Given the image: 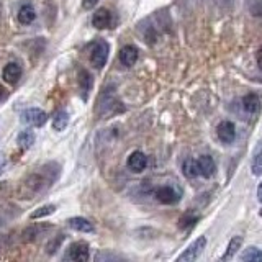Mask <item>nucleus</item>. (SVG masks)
I'll use <instances>...</instances> for the list:
<instances>
[{"label": "nucleus", "mask_w": 262, "mask_h": 262, "mask_svg": "<svg viewBox=\"0 0 262 262\" xmlns=\"http://www.w3.org/2000/svg\"><path fill=\"white\" fill-rule=\"evenodd\" d=\"M198 221V217H184L179 221V226L182 228V229H187V228H192L194 224Z\"/></svg>", "instance_id": "obj_25"}, {"label": "nucleus", "mask_w": 262, "mask_h": 262, "mask_svg": "<svg viewBox=\"0 0 262 262\" xmlns=\"http://www.w3.org/2000/svg\"><path fill=\"white\" fill-rule=\"evenodd\" d=\"M109 53H110L109 43H107V41H98V43L93 46V49L90 53V63L93 67H97V69L104 67L107 64V59H109Z\"/></svg>", "instance_id": "obj_3"}, {"label": "nucleus", "mask_w": 262, "mask_h": 262, "mask_svg": "<svg viewBox=\"0 0 262 262\" xmlns=\"http://www.w3.org/2000/svg\"><path fill=\"white\" fill-rule=\"evenodd\" d=\"M3 95H5V88L0 86V100H2V98H3Z\"/></svg>", "instance_id": "obj_29"}, {"label": "nucleus", "mask_w": 262, "mask_h": 262, "mask_svg": "<svg viewBox=\"0 0 262 262\" xmlns=\"http://www.w3.org/2000/svg\"><path fill=\"white\" fill-rule=\"evenodd\" d=\"M257 61H259V66H261V69H262V49L259 51V54H257Z\"/></svg>", "instance_id": "obj_28"}, {"label": "nucleus", "mask_w": 262, "mask_h": 262, "mask_svg": "<svg viewBox=\"0 0 262 262\" xmlns=\"http://www.w3.org/2000/svg\"><path fill=\"white\" fill-rule=\"evenodd\" d=\"M92 84H93L92 76L87 71H81V72H79V87H81L82 98H87L88 90L92 88Z\"/></svg>", "instance_id": "obj_18"}, {"label": "nucleus", "mask_w": 262, "mask_h": 262, "mask_svg": "<svg viewBox=\"0 0 262 262\" xmlns=\"http://www.w3.org/2000/svg\"><path fill=\"white\" fill-rule=\"evenodd\" d=\"M2 171H3V159L0 157V174H2Z\"/></svg>", "instance_id": "obj_30"}, {"label": "nucleus", "mask_w": 262, "mask_h": 262, "mask_svg": "<svg viewBox=\"0 0 262 262\" xmlns=\"http://www.w3.org/2000/svg\"><path fill=\"white\" fill-rule=\"evenodd\" d=\"M66 261H79V262H86L88 259V244L86 242H74V244L69 246L67 252L64 256Z\"/></svg>", "instance_id": "obj_5"}, {"label": "nucleus", "mask_w": 262, "mask_h": 262, "mask_svg": "<svg viewBox=\"0 0 262 262\" xmlns=\"http://www.w3.org/2000/svg\"><path fill=\"white\" fill-rule=\"evenodd\" d=\"M138 61V49L134 48V46H125V48H121L120 51V63L126 66V67H131V66H134V63Z\"/></svg>", "instance_id": "obj_12"}, {"label": "nucleus", "mask_w": 262, "mask_h": 262, "mask_svg": "<svg viewBox=\"0 0 262 262\" xmlns=\"http://www.w3.org/2000/svg\"><path fill=\"white\" fill-rule=\"evenodd\" d=\"M205 246H207V238L200 236L192 242V244L187 247V249L182 252V254L177 257V262H190V261H196L200 257V254L203 252Z\"/></svg>", "instance_id": "obj_2"}, {"label": "nucleus", "mask_w": 262, "mask_h": 262, "mask_svg": "<svg viewBox=\"0 0 262 262\" xmlns=\"http://www.w3.org/2000/svg\"><path fill=\"white\" fill-rule=\"evenodd\" d=\"M154 195H156V198L164 205H174L180 200V192L174 189L172 185L159 187V189H156V192H154Z\"/></svg>", "instance_id": "obj_4"}, {"label": "nucleus", "mask_w": 262, "mask_h": 262, "mask_svg": "<svg viewBox=\"0 0 262 262\" xmlns=\"http://www.w3.org/2000/svg\"><path fill=\"white\" fill-rule=\"evenodd\" d=\"M217 133H218L219 141L224 144H231L236 138V128L231 121H221L217 128Z\"/></svg>", "instance_id": "obj_8"}, {"label": "nucleus", "mask_w": 262, "mask_h": 262, "mask_svg": "<svg viewBox=\"0 0 262 262\" xmlns=\"http://www.w3.org/2000/svg\"><path fill=\"white\" fill-rule=\"evenodd\" d=\"M241 244H242V238L241 236L231 238V241H229V244L226 247V252L221 256V261H231L233 257L236 256L238 249H241Z\"/></svg>", "instance_id": "obj_16"}, {"label": "nucleus", "mask_w": 262, "mask_h": 262, "mask_svg": "<svg viewBox=\"0 0 262 262\" xmlns=\"http://www.w3.org/2000/svg\"><path fill=\"white\" fill-rule=\"evenodd\" d=\"M196 166H198V175L205 177V179H210V177L215 175V171H217V164H215L212 156H202L196 159Z\"/></svg>", "instance_id": "obj_9"}, {"label": "nucleus", "mask_w": 262, "mask_h": 262, "mask_svg": "<svg viewBox=\"0 0 262 262\" xmlns=\"http://www.w3.org/2000/svg\"><path fill=\"white\" fill-rule=\"evenodd\" d=\"M92 25L98 28V30H105V28H110L111 25V13L107 10V8H100L93 13L92 17Z\"/></svg>", "instance_id": "obj_11"}, {"label": "nucleus", "mask_w": 262, "mask_h": 262, "mask_svg": "<svg viewBox=\"0 0 262 262\" xmlns=\"http://www.w3.org/2000/svg\"><path fill=\"white\" fill-rule=\"evenodd\" d=\"M56 177L46 175L44 172H33V174L28 177L23 184V195L25 198H31L33 194H38V192H43L44 189H48Z\"/></svg>", "instance_id": "obj_1"}, {"label": "nucleus", "mask_w": 262, "mask_h": 262, "mask_svg": "<svg viewBox=\"0 0 262 262\" xmlns=\"http://www.w3.org/2000/svg\"><path fill=\"white\" fill-rule=\"evenodd\" d=\"M259 215H261V217H262V208H261V212H259Z\"/></svg>", "instance_id": "obj_31"}, {"label": "nucleus", "mask_w": 262, "mask_h": 262, "mask_svg": "<svg viewBox=\"0 0 262 262\" xmlns=\"http://www.w3.org/2000/svg\"><path fill=\"white\" fill-rule=\"evenodd\" d=\"M48 120V115L40 109H28L22 113V121L31 126H43Z\"/></svg>", "instance_id": "obj_6"}, {"label": "nucleus", "mask_w": 262, "mask_h": 262, "mask_svg": "<svg viewBox=\"0 0 262 262\" xmlns=\"http://www.w3.org/2000/svg\"><path fill=\"white\" fill-rule=\"evenodd\" d=\"M113 104H118L115 98V93L111 88H105L104 93H102L100 97H98V110H100V115L105 116L113 111Z\"/></svg>", "instance_id": "obj_7"}, {"label": "nucleus", "mask_w": 262, "mask_h": 262, "mask_svg": "<svg viewBox=\"0 0 262 262\" xmlns=\"http://www.w3.org/2000/svg\"><path fill=\"white\" fill-rule=\"evenodd\" d=\"M97 2H98V0H84L82 5H84V8H87V10H88V8H93V7H95Z\"/></svg>", "instance_id": "obj_26"}, {"label": "nucleus", "mask_w": 262, "mask_h": 262, "mask_svg": "<svg viewBox=\"0 0 262 262\" xmlns=\"http://www.w3.org/2000/svg\"><path fill=\"white\" fill-rule=\"evenodd\" d=\"M251 169H252V174L254 175H262V151L254 157Z\"/></svg>", "instance_id": "obj_24"}, {"label": "nucleus", "mask_w": 262, "mask_h": 262, "mask_svg": "<svg viewBox=\"0 0 262 262\" xmlns=\"http://www.w3.org/2000/svg\"><path fill=\"white\" fill-rule=\"evenodd\" d=\"M182 171H184L185 177H189V179H194V177L198 175V166H196L195 159H187L184 166H182Z\"/></svg>", "instance_id": "obj_21"}, {"label": "nucleus", "mask_w": 262, "mask_h": 262, "mask_svg": "<svg viewBox=\"0 0 262 262\" xmlns=\"http://www.w3.org/2000/svg\"><path fill=\"white\" fill-rule=\"evenodd\" d=\"M18 144H20L22 148H31V144L35 143V134H33V131L30 130H25V131H22L20 134H18Z\"/></svg>", "instance_id": "obj_22"}, {"label": "nucleus", "mask_w": 262, "mask_h": 262, "mask_svg": "<svg viewBox=\"0 0 262 262\" xmlns=\"http://www.w3.org/2000/svg\"><path fill=\"white\" fill-rule=\"evenodd\" d=\"M67 123H69V115H67V111H64V110H61L56 113L54 116V120H53V128L54 130H58V131H63L67 128Z\"/></svg>", "instance_id": "obj_20"}, {"label": "nucleus", "mask_w": 262, "mask_h": 262, "mask_svg": "<svg viewBox=\"0 0 262 262\" xmlns=\"http://www.w3.org/2000/svg\"><path fill=\"white\" fill-rule=\"evenodd\" d=\"M35 18H36L35 8H33L30 3H25V5L20 7V10H18V22H20L22 25H30V23L35 22Z\"/></svg>", "instance_id": "obj_15"}, {"label": "nucleus", "mask_w": 262, "mask_h": 262, "mask_svg": "<svg viewBox=\"0 0 262 262\" xmlns=\"http://www.w3.org/2000/svg\"><path fill=\"white\" fill-rule=\"evenodd\" d=\"M257 200L262 203V182L259 184V187H257Z\"/></svg>", "instance_id": "obj_27"}, {"label": "nucleus", "mask_w": 262, "mask_h": 262, "mask_svg": "<svg viewBox=\"0 0 262 262\" xmlns=\"http://www.w3.org/2000/svg\"><path fill=\"white\" fill-rule=\"evenodd\" d=\"M241 261H244V262H261L262 261V249H259V247H256V246H251V247H247V249L242 252L241 257H240Z\"/></svg>", "instance_id": "obj_19"}, {"label": "nucleus", "mask_w": 262, "mask_h": 262, "mask_svg": "<svg viewBox=\"0 0 262 262\" xmlns=\"http://www.w3.org/2000/svg\"><path fill=\"white\" fill-rule=\"evenodd\" d=\"M69 226L72 229H76V231H81V233H92L93 231V224L88 221V219L81 218V217L69 219Z\"/></svg>", "instance_id": "obj_17"}, {"label": "nucleus", "mask_w": 262, "mask_h": 262, "mask_svg": "<svg viewBox=\"0 0 262 262\" xmlns=\"http://www.w3.org/2000/svg\"><path fill=\"white\" fill-rule=\"evenodd\" d=\"M148 166V157L144 156L141 151H134L131 153V156L128 157V167L131 172H134V174H139V172H143L146 169Z\"/></svg>", "instance_id": "obj_10"}, {"label": "nucleus", "mask_w": 262, "mask_h": 262, "mask_svg": "<svg viewBox=\"0 0 262 262\" xmlns=\"http://www.w3.org/2000/svg\"><path fill=\"white\" fill-rule=\"evenodd\" d=\"M56 212V207L54 205H44V207H40L38 210H35L30 218L31 219H40V218H44V217H49V215H53Z\"/></svg>", "instance_id": "obj_23"}, {"label": "nucleus", "mask_w": 262, "mask_h": 262, "mask_svg": "<svg viewBox=\"0 0 262 262\" xmlns=\"http://www.w3.org/2000/svg\"><path fill=\"white\" fill-rule=\"evenodd\" d=\"M2 76L8 84H17L18 79H20V76H22V67L18 64H15V63H10V64H7L5 67H3Z\"/></svg>", "instance_id": "obj_13"}, {"label": "nucleus", "mask_w": 262, "mask_h": 262, "mask_svg": "<svg viewBox=\"0 0 262 262\" xmlns=\"http://www.w3.org/2000/svg\"><path fill=\"white\" fill-rule=\"evenodd\" d=\"M242 109H244L249 115H254L261 110V98L256 93H249L242 98Z\"/></svg>", "instance_id": "obj_14"}]
</instances>
